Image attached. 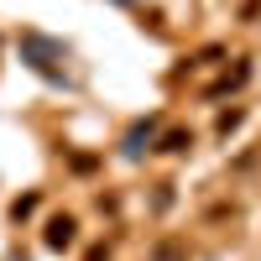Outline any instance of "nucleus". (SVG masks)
<instances>
[{
    "instance_id": "f257e3e1",
    "label": "nucleus",
    "mask_w": 261,
    "mask_h": 261,
    "mask_svg": "<svg viewBox=\"0 0 261 261\" xmlns=\"http://www.w3.org/2000/svg\"><path fill=\"white\" fill-rule=\"evenodd\" d=\"M73 241H79V220H73V214H53L47 230H42V246H47V251H68Z\"/></svg>"
},
{
    "instance_id": "f03ea898",
    "label": "nucleus",
    "mask_w": 261,
    "mask_h": 261,
    "mask_svg": "<svg viewBox=\"0 0 261 261\" xmlns=\"http://www.w3.org/2000/svg\"><path fill=\"white\" fill-rule=\"evenodd\" d=\"M188 146H193V130H183V125L162 136V151H188Z\"/></svg>"
},
{
    "instance_id": "7ed1b4c3",
    "label": "nucleus",
    "mask_w": 261,
    "mask_h": 261,
    "mask_svg": "<svg viewBox=\"0 0 261 261\" xmlns=\"http://www.w3.org/2000/svg\"><path fill=\"white\" fill-rule=\"evenodd\" d=\"M27 214H37V193H27V199L11 204V220H27Z\"/></svg>"
},
{
    "instance_id": "20e7f679",
    "label": "nucleus",
    "mask_w": 261,
    "mask_h": 261,
    "mask_svg": "<svg viewBox=\"0 0 261 261\" xmlns=\"http://www.w3.org/2000/svg\"><path fill=\"white\" fill-rule=\"evenodd\" d=\"M235 125H241V110H230V115H220V136H230Z\"/></svg>"
},
{
    "instance_id": "39448f33",
    "label": "nucleus",
    "mask_w": 261,
    "mask_h": 261,
    "mask_svg": "<svg viewBox=\"0 0 261 261\" xmlns=\"http://www.w3.org/2000/svg\"><path fill=\"white\" fill-rule=\"evenodd\" d=\"M84 261H110V246H89V256Z\"/></svg>"
}]
</instances>
